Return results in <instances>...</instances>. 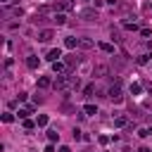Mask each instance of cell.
Returning <instances> with one entry per match:
<instances>
[{
	"label": "cell",
	"instance_id": "7",
	"mask_svg": "<svg viewBox=\"0 0 152 152\" xmlns=\"http://www.w3.org/2000/svg\"><path fill=\"white\" fill-rule=\"evenodd\" d=\"M59 57H62V50H59V48H55V50L48 52V62H57Z\"/></svg>",
	"mask_w": 152,
	"mask_h": 152
},
{
	"label": "cell",
	"instance_id": "23",
	"mask_svg": "<svg viewBox=\"0 0 152 152\" xmlns=\"http://www.w3.org/2000/svg\"><path fill=\"white\" fill-rule=\"evenodd\" d=\"M36 124H38V126H48V116H45V114H40V116H38V121H36Z\"/></svg>",
	"mask_w": 152,
	"mask_h": 152
},
{
	"label": "cell",
	"instance_id": "22",
	"mask_svg": "<svg viewBox=\"0 0 152 152\" xmlns=\"http://www.w3.org/2000/svg\"><path fill=\"white\" fill-rule=\"evenodd\" d=\"M2 121H5V124H10V121H14V114H10V112H5V114H2Z\"/></svg>",
	"mask_w": 152,
	"mask_h": 152
},
{
	"label": "cell",
	"instance_id": "15",
	"mask_svg": "<svg viewBox=\"0 0 152 152\" xmlns=\"http://www.w3.org/2000/svg\"><path fill=\"white\" fill-rule=\"evenodd\" d=\"M50 86H52V81H50L48 76H40V78H38V88H50Z\"/></svg>",
	"mask_w": 152,
	"mask_h": 152
},
{
	"label": "cell",
	"instance_id": "10",
	"mask_svg": "<svg viewBox=\"0 0 152 152\" xmlns=\"http://www.w3.org/2000/svg\"><path fill=\"white\" fill-rule=\"evenodd\" d=\"M64 62H66L69 69H74V66L78 64V57H76V55H69V57H64Z\"/></svg>",
	"mask_w": 152,
	"mask_h": 152
},
{
	"label": "cell",
	"instance_id": "6",
	"mask_svg": "<svg viewBox=\"0 0 152 152\" xmlns=\"http://www.w3.org/2000/svg\"><path fill=\"white\" fill-rule=\"evenodd\" d=\"M78 48L90 50V48H95V40H93V38H78Z\"/></svg>",
	"mask_w": 152,
	"mask_h": 152
},
{
	"label": "cell",
	"instance_id": "27",
	"mask_svg": "<svg viewBox=\"0 0 152 152\" xmlns=\"http://www.w3.org/2000/svg\"><path fill=\"white\" fill-rule=\"evenodd\" d=\"M140 36H142V38H150L152 33H150V28H140Z\"/></svg>",
	"mask_w": 152,
	"mask_h": 152
},
{
	"label": "cell",
	"instance_id": "17",
	"mask_svg": "<svg viewBox=\"0 0 152 152\" xmlns=\"http://www.w3.org/2000/svg\"><path fill=\"white\" fill-rule=\"evenodd\" d=\"M48 140H50V142H57V140H59V133H57L55 128H50V131H48Z\"/></svg>",
	"mask_w": 152,
	"mask_h": 152
},
{
	"label": "cell",
	"instance_id": "9",
	"mask_svg": "<svg viewBox=\"0 0 152 152\" xmlns=\"http://www.w3.org/2000/svg\"><path fill=\"white\" fill-rule=\"evenodd\" d=\"M81 17L83 19H97V12L95 10H81Z\"/></svg>",
	"mask_w": 152,
	"mask_h": 152
},
{
	"label": "cell",
	"instance_id": "12",
	"mask_svg": "<svg viewBox=\"0 0 152 152\" xmlns=\"http://www.w3.org/2000/svg\"><path fill=\"white\" fill-rule=\"evenodd\" d=\"M150 59H152V52H142L140 57H135V62H138V64H147Z\"/></svg>",
	"mask_w": 152,
	"mask_h": 152
},
{
	"label": "cell",
	"instance_id": "31",
	"mask_svg": "<svg viewBox=\"0 0 152 152\" xmlns=\"http://www.w3.org/2000/svg\"><path fill=\"white\" fill-rule=\"evenodd\" d=\"M104 2H107V5H112V7L116 5V0H104Z\"/></svg>",
	"mask_w": 152,
	"mask_h": 152
},
{
	"label": "cell",
	"instance_id": "26",
	"mask_svg": "<svg viewBox=\"0 0 152 152\" xmlns=\"http://www.w3.org/2000/svg\"><path fill=\"white\" fill-rule=\"evenodd\" d=\"M93 90H95V86H86L83 88V95H93Z\"/></svg>",
	"mask_w": 152,
	"mask_h": 152
},
{
	"label": "cell",
	"instance_id": "18",
	"mask_svg": "<svg viewBox=\"0 0 152 152\" xmlns=\"http://www.w3.org/2000/svg\"><path fill=\"white\" fill-rule=\"evenodd\" d=\"M83 112L90 116V114H97V107H95V104H86V107H83Z\"/></svg>",
	"mask_w": 152,
	"mask_h": 152
},
{
	"label": "cell",
	"instance_id": "14",
	"mask_svg": "<svg viewBox=\"0 0 152 152\" xmlns=\"http://www.w3.org/2000/svg\"><path fill=\"white\" fill-rule=\"evenodd\" d=\"M64 45H66V48H69V50H74V48H76V45H78V38H74V36H69V38H66V40H64Z\"/></svg>",
	"mask_w": 152,
	"mask_h": 152
},
{
	"label": "cell",
	"instance_id": "1",
	"mask_svg": "<svg viewBox=\"0 0 152 152\" xmlns=\"http://www.w3.org/2000/svg\"><path fill=\"white\" fill-rule=\"evenodd\" d=\"M81 86V81L76 78V76H71V74H62V76H57V81L52 83V88L55 90H62V93H66L69 88H78Z\"/></svg>",
	"mask_w": 152,
	"mask_h": 152
},
{
	"label": "cell",
	"instance_id": "13",
	"mask_svg": "<svg viewBox=\"0 0 152 152\" xmlns=\"http://www.w3.org/2000/svg\"><path fill=\"white\" fill-rule=\"evenodd\" d=\"M55 24H57V26H64V24H66V14H64V12L55 14Z\"/></svg>",
	"mask_w": 152,
	"mask_h": 152
},
{
	"label": "cell",
	"instance_id": "3",
	"mask_svg": "<svg viewBox=\"0 0 152 152\" xmlns=\"http://www.w3.org/2000/svg\"><path fill=\"white\" fill-rule=\"evenodd\" d=\"M52 71H55L57 76H62V74H69V66H66V62L57 59V62H52Z\"/></svg>",
	"mask_w": 152,
	"mask_h": 152
},
{
	"label": "cell",
	"instance_id": "19",
	"mask_svg": "<svg viewBox=\"0 0 152 152\" xmlns=\"http://www.w3.org/2000/svg\"><path fill=\"white\" fill-rule=\"evenodd\" d=\"M59 7H62V12H69V10L74 7V2H71V0H62V5H59Z\"/></svg>",
	"mask_w": 152,
	"mask_h": 152
},
{
	"label": "cell",
	"instance_id": "34",
	"mask_svg": "<svg viewBox=\"0 0 152 152\" xmlns=\"http://www.w3.org/2000/svg\"><path fill=\"white\" fill-rule=\"evenodd\" d=\"M150 7H152V5H150Z\"/></svg>",
	"mask_w": 152,
	"mask_h": 152
},
{
	"label": "cell",
	"instance_id": "25",
	"mask_svg": "<svg viewBox=\"0 0 152 152\" xmlns=\"http://www.w3.org/2000/svg\"><path fill=\"white\" fill-rule=\"evenodd\" d=\"M138 135H140V138H147V135H152V133H150V128H140Z\"/></svg>",
	"mask_w": 152,
	"mask_h": 152
},
{
	"label": "cell",
	"instance_id": "11",
	"mask_svg": "<svg viewBox=\"0 0 152 152\" xmlns=\"http://www.w3.org/2000/svg\"><path fill=\"white\" fill-rule=\"evenodd\" d=\"M114 126H116V128H124V126H128V119L121 114V116H116V119H114Z\"/></svg>",
	"mask_w": 152,
	"mask_h": 152
},
{
	"label": "cell",
	"instance_id": "2",
	"mask_svg": "<svg viewBox=\"0 0 152 152\" xmlns=\"http://www.w3.org/2000/svg\"><path fill=\"white\" fill-rule=\"evenodd\" d=\"M107 97H109L112 102H121V100H124V95H121V81H114V83H112V88L107 90Z\"/></svg>",
	"mask_w": 152,
	"mask_h": 152
},
{
	"label": "cell",
	"instance_id": "32",
	"mask_svg": "<svg viewBox=\"0 0 152 152\" xmlns=\"http://www.w3.org/2000/svg\"><path fill=\"white\" fill-rule=\"evenodd\" d=\"M138 152H152V150H147V147H140V150H138Z\"/></svg>",
	"mask_w": 152,
	"mask_h": 152
},
{
	"label": "cell",
	"instance_id": "5",
	"mask_svg": "<svg viewBox=\"0 0 152 152\" xmlns=\"http://www.w3.org/2000/svg\"><path fill=\"white\" fill-rule=\"evenodd\" d=\"M52 38H55V33H52L50 28H43V31L38 33V40H40V43H50Z\"/></svg>",
	"mask_w": 152,
	"mask_h": 152
},
{
	"label": "cell",
	"instance_id": "33",
	"mask_svg": "<svg viewBox=\"0 0 152 152\" xmlns=\"http://www.w3.org/2000/svg\"><path fill=\"white\" fill-rule=\"evenodd\" d=\"M0 2H2V5H7V2H10V0H0Z\"/></svg>",
	"mask_w": 152,
	"mask_h": 152
},
{
	"label": "cell",
	"instance_id": "30",
	"mask_svg": "<svg viewBox=\"0 0 152 152\" xmlns=\"http://www.w3.org/2000/svg\"><path fill=\"white\" fill-rule=\"evenodd\" d=\"M59 152H71V150H69L66 145H62V147H59Z\"/></svg>",
	"mask_w": 152,
	"mask_h": 152
},
{
	"label": "cell",
	"instance_id": "4",
	"mask_svg": "<svg viewBox=\"0 0 152 152\" xmlns=\"http://www.w3.org/2000/svg\"><path fill=\"white\" fill-rule=\"evenodd\" d=\"M107 74H109V66H107V64H95V66H93V76L102 78V76H107Z\"/></svg>",
	"mask_w": 152,
	"mask_h": 152
},
{
	"label": "cell",
	"instance_id": "20",
	"mask_svg": "<svg viewBox=\"0 0 152 152\" xmlns=\"http://www.w3.org/2000/svg\"><path fill=\"white\" fill-rule=\"evenodd\" d=\"M124 28H128V31H138V24H135V21H124Z\"/></svg>",
	"mask_w": 152,
	"mask_h": 152
},
{
	"label": "cell",
	"instance_id": "29",
	"mask_svg": "<svg viewBox=\"0 0 152 152\" xmlns=\"http://www.w3.org/2000/svg\"><path fill=\"white\" fill-rule=\"evenodd\" d=\"M114 57H116V55H114ZM114 62H116V69H121V66H124V59H121V57H116Z\"/></svg>",
	"mask_w": 152,
	"mask_h": 152
},
{
	"label": "cell",
	"instance_id": "24",
	"mask_svg": "<svg viewBox=\"0 0 152 152\" xmlns=\"http://www.w3.org/2000/svg\"><path fill=\"white\" fill-rule=\"evenodd\" d=\"M33 126H38V124H33V121H31V119H24V128H26V131H31V128H33Z\"/></svg>",
	"mask_w": 152,
	"mask_h": 152
},
{
	"label": "cell",
	"instance_id": "28",
	"mask_svg": "<svg viewBox=\"0 0 152 152\" xmlns=\"http://www.w3.org/2000/svg\"><path fill=\"white\" fill-rule=\"evenodd\" d=\"M112 38H114V43H119V40H121V38H119V31H114V28H112Z\"/></svg>",
	"mask_w": 152,
	"mask_h": 152
},
{
	"label": "cell",
	"instance_id": "8",
	"mask_svg": "<svg viewBox=\"0 0 152 152\" xmlns=\"http://www.w3.org/2000/svg\"><path fill=\"white\" fill-rule=\"evenodd\" d=\"M97 48H100L102 52H107V55H114V45H112V43H97Z\"/></svg>",
	"mask_w": 152,
	"mask_h": 152
},
{
	"label": "cell",
	"instance_id": "21",
	"mask_svg": "<svg viewBox=\"0 0 152 152\" xmlns=\"http://www.w3.org/2000/svg\"><path fill=\"white\" fill-rule=\"evenodd\" d=\"M140 90H142L140 83H133V86H131V93H133V95H140Z\"/></svg>",
	"mask_w": 152,
	"mask_h": 152
},
{
	"label": "cell",
	"instance_id": "16",
	"mask_svg": "<svg viewBox=\"0 0 152 152\" xmlns=\"http://www.w3.org/2000/svg\"><path fill=\"white\" fill-rule=\"evenodd\" d=\"M26 66H28V69H36V66H38V57H36V55H31V57L26 59Z\"/></svg>",
	"mask_w": 152,
	"mask_h": 152
}]
</instances>
